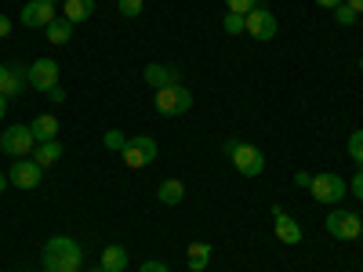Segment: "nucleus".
<instances>
[{"label":"nucleus","instance_id":"a878e982","mask_svg":"<svg viewBox=\"0 0 363 272\" xmlns=\"http://www.w3.org/2000/svg\"><path fill=\"white\" fill-rule=\"evenodd\" d=\"M225 33H229V37H236V33H244V15H236V11H229V15H225Z\"/></svg>","mask_w":363,"mask_h":272},{"label":"nucleus","instance_id":"c756f323","mask_svg":"<svg viewBox=\"0 0 363 272\" xmlns=\"http://www.w3.org/2000/svg\"><path fill=\"white\" fill-rule=\"evenodd\" d=\"M294 186H298V189H309V186H313V174H309V171H298V174H294Z\"/></svg>","mask_w":363,"mask_h":272},{"label":"nucleus","instance_id":"1a4fd4ad","mask_svg":"<svg viewBox=\"0 0 363 272\" xmlns=\"http://www.w3.org/2000/svg\"><path fill=\"white\" fill-rule=\"evenodd\" d=\"M55 4L58 0H29V4L22 8V26H29V29H48L51 22H55Z\"/></svg>","mask_w":363,"mask_h":272},{"label":"nucleus","instance_id":"58836bf2","mask_svg":"<svg viewBox=\"0 0 363 272\" xmlns=\"http://www.w3.org/2000/svg\"><path fill=\"white\" fill-rule=\"evenodd\" d=\"M80 272H84V268H80Z\"/></svg>","mask_w":363,"mask_h":272},{"label":"nucleus","instance_id":"dca6fc26","mask_svg":"<svg viewBox=\"0 0 363 272\" xmlns=\"http://www.w3.org/2000/svg\"><path fill=\"white\" fill-rule=\"evenodd\" d=\"M62 153H66L62 142L51 138V142H37V149H33V160H37L40 167H55L58 160H62Z\"/></svg>","mask_w":363,"mask_h":272},{"label":"nucleus","instance_id":"7ed1b4c3","mask_svg":"<svg viewBox=\"0 0 363 272\" xmlns=\"http://www.w3.org/2000/svg\"><path fill=\"white\" fill-rule=\"evenodd\" d=\"M225 153H229L233 167L244 174V178H258L265 171V153H262V149H255V145H244V142L229 138L225 142Z\"/></svg>","mask_w":363,"mask_h":272},{"label":"nucleus","instance_id":"2f4dec72","mask_svg":"<svg viewBox=\"0 0 363 272\" xmlns=\"http://www.w3.org/2000/svg\"><path fill=\"white\" fill-rule=\"evenodd\" d=\"M352 193H356V200H363V171H356V178H352Z\"/></svg>","mask_w":363,"mask_h":272},{"label":"nucleus","instance_id":"c85d7f7f","mask_svg":"<svg viewBox=\"0 0 363 272\" xmlns=\"http://www.w3.org/2000/svg\"><path fill=\"white\" fill-rule=\"evenodd\" d=\"M48 98H51L55 106H62V102H66V87H62V84H58V87H51V91H48Z\"/></svg>","mask_w":363,"mask_h":272},{"label":"nucleus","instance_id":"5701e85b","mask_svg":"<svg viewBox=\"0 0 363 272\" xmlns=\"http://www.w3.org/2000/svg\"><path fill=\"white\" fill-rule=\"evenodd\" d=\"M349 157H352L356 164H363V131H352V135H349Z\"/></svg>","mask_w":363,"mask_h":272},{"label":"nucleus","instance_id":"4be33fe9","mask_svg":"<svg viewBox=\"0 0 363 272\" xmlns=\"http://www.w3.org/2000/svg\"><path fill=\"white\" fill-rule=\"evenodd\" d=\"M116 11L124 18H138L142 15V0H116Z\"/></svg>","mask_w":363,"mask_h":272},{"label":"nucleus","instance_id":"9b49d317","mask_svg":"<svg viewBox=\"0 0 363 272\" xmlns=\"http://www.w3.org/2000/svg\"><path fill=\"white\" fill-rule=\"evenodd\" d=\"M269 215H272V222H277V236H280V244H287V247H294V244H301V225L287 215V210L280 207V203H272L269 207Z\"/></svg>","mask_w":363,"mask_h":272},{"label":"nucleus","instance_id":"cd10ccee","mask_svg":"<svg viewBox=\"0 0 363 272\" xmlns=\"http://www.w3.org/2000/svg\"><path fill=\"white\" fill-rule=\"evenodd\" d=\"M138 272H171V268H167L164 261H142V265H138Z\"/></svg>","mask_w":363,"mask_h":272},{"label":"nucleus","instance_id":"4c0bfd02","mask_svg":"<svg viewBox=\"0 0 363 272\" xmlns=\"http://www.w3.org/2000/svg\"><path fill=\"white\" fill-rule=\"evenodd\" d=\"M359 236H363V229H359Z\"/></svg>","mask_w":363,"mask_h":272},{"label":"nucleus","instance_id":"6ab92c4d","mask_svg":"<svg viewBox=\"0 0 363 272\" xmlns=\"http://www.w3.org/2000/svg\"><path fill=\"white\" fill-rule=\"evenodd\" d=\"M157 196H160V203H164V207H178L182 200H186V186H182L178 178H167V181H160Z\"/></svg>","mask_w":363,"mask_h":272},{"label":"nucleus","instance_id":"473e14b6","mask_svg":"<svg viewBox=\"0 0 363 272\" xmlns=\"http://www.w3.org/2000/svg\"><path fill=\"white\" fill-rule=\"evenodd\" d=\"M313 4H316V8H327V11H335L338 4H345V0H313Z\"/></svg>","mask_w":363,"mask_h":272},{"label":"nucleus","instance_id":"a211bd4d","mask_svg":"<svg viewBox=\"0 0 363 272\" xmlns=\"http://www.w3.org/2000/svg\"><path fill=\"white\" fill-rule=\"evenodd\" d=\"M99 265H102V272H124V268H128V251L120 247V244H109V247L102 251Z\"/></svg>","mask_w":363,"mask_h":272},{"label":"nucleus","instance_id":"7c9ffc66","mask_svg":"<svg viewBox=\"0 0 363 272\" xmlns=\"http://www.w3.org/2000/svg\"><path fill=\"white\" fill-rule=\"evenodd\" d=\"M8 37H11V18L0 15V40H8Z\"/></svg>","mask_w":363,"mask_h":272},{"label":"nucleus","instance_id":"2eb2a0df","mask_svg":"<svg viewBox=\"0 0 363 272\" xmlns=\"http://www.w3.org/2000/svg\"><path fill=\"white\" fill-rule=\"evenodd\" d=\"M29 131H33V138L37 142H51V138H58V131H62V124H58V116L55 113H40L33 124H29Z\"/></svg>","mask_w":363,"mask_h":272},{"label":"nucleus","instance_id":"20e7f679","mask_svg":"<svg viewBox=\"0 0 363 272\" xmlns=\"http://www.w3.org/2000/svg\"><path fill=\"white\" fill-rule=\"evenodd\" d=\"M157 153H160V145L149 138V135H138V138H128V145L120 149V157H124V167H131V171H142V167H149L157 160Z\"/></svg>","mask_w":363,"mask_h":272},{"label":"nucleus","instance_id":"c9c22d12","mask_svg":"<svg viewBox=\"0 0 363 272\" xmlns=\"http://www.w3.org/2000/svg\"><path fill=\"white\" fill-rule=\"evenodd\" d=\"M8 189V174H0V193H4Z\"/></svg>","mask_w":363,"mask_h":272},{"label":"nucleus","instance_id":"b1692460","mask_svg":"<svg viewBox=\"0 0 363 272\" xmlns=\"http://www.w3.org/2000/svg\"><path fill=\"white\" fill-rule=\"evenodd\" d=\"M102 142H106V149H113V153H120V149L128 145L124 131H116V128H113V131H106V138H102Z\"/></svg>","mask_w":363,"mask_h":272},{"label":"nucleus","instance_id":"e433bc0d","mask_svg":"<svg viewBox=\"0 0 363 272\" xmlns=\"http://www.w3.org/2000/svg\"><path fill=\"white\" fill-rule=\"evenodd\" d=\"M359 73H363V55H359Z\"/></svg>","mask_w":363,"mask_h":272},{"label":"nucleus","instance_id":"393cba45","mask_svg":"<svg viewBox=\"0 0 363 272\" xmlns=\"http://www.w3.org/2000/svg\"><path fill=\"white\" fill-rule=\"evenodd\" d=\"M225 4H229V11H236V15H251L255 8H262L258 0H225Z\"/></svg>","mask_w":363,"mask_h":272},{"label":"nucleus","instance_id":"ddd939ff","mask_svg":"<svg viewBox=\"0 0 363 272\" xmlns=\"http://www.w3.org/2000/svg\"><path fill=\"white\" fill-rule=\"evenodd\" d=\"M29 87V69L22 66H0V95L4 98H15Z\"/></svg>","mask_w":363,"mask_h":272},{"label":"nucleus","instance_id":"aec40b11","mask_svg":"<svg viewBox=\"0 0 363 272\" xmlns=\"http://www.w3.org/2000/svg\"><path fill=\"white\" fill-rule=\"evenodd\" d=\"M73 29H77V26H73L69 18H55V22L44 29V33H48L51 44H69V40H73Z\"/></svg>","mask_w":363,"mask_h":272},{"label":"nucleus","instance_id":"6e6552de","mask_svg":"<svg viewBox=\"0 0 363 272\" xmlns=\"http://www.w3.org/2000/svg\"><path fill=\"white\" fill-rule=\"evenodd\" d=\"M277 15H272L269 8H255L251 15H244V33H251L255 40H272L277 37Z\"/></svg>","mask_w":363,"mask_h":272},{"label":"nucleus","instance_id":"f257e3e1","mask_svg":"<svg viewBox=\"0 0 363 272\" xmlns=\"http://www.w3.org/2000/svg\"><path fill=\"white\" fill-rule=\"evenodd\" d=\"M44 272H80V261H84V251L73 236H51L44 244Z\"/></svg>","mask_w":363,"mask_h":272},{"label":"nucleus","instance_id":"423d86ee","mask_svg":"<svg viewBox=\"0 0 363 272\" xmlns=\"http://www.w3.org/2000/svg\"><path fill=\"white\" fill-rule=\"evenodd\" d=\"M309 193H313V200L316 203H342L345 200V193H349V186L338 178V174H313V186H309Z\"/></svg>","mask_w":363,"mask_h":272},{"label":"nucleus","instance_id":"0eeeda50","mask_svg":"<svg viewBox=\"0 0 363 272\" xmlns=\"http://www.w3.org/2000/svg\"><path fill=\"white\" fill-rule=\"evenodd\" d=\"M8 181H11L15 189H37L40 181H44V167H40L37 160L22 157V160H15V164L8 167Z\"/></svg>","mask_w":363,"mask_h":272},{"label":"nucleus","instance_id":"f8f14e48","mask_svg":"<svg viewBox=\"0 0 363 272\" xmlns=\"http://www.w3.org/2000/svg\"><path fill=\"white\" fill-rule=\"evenodd\" d=\"M29 87H37V91H48L58 87V62L55 58H37L33 66H29Z\"/></svg>","mask_w":363,"mask_h":272},{"label":"nucleus","instance_id":"4468645a","mask_svg":"<svg viewBox=\"0 0 363 272\" xmlns=\"http://www.w3.org/2000/svg\"><path fill=\"white\" fill-rule=\"evenodd\" d=\"M142 76H145V84L153 87V91L171 87V84H182V73H178V69H171V66H160V62H149Z\"/></svg>","mask_w":363,"mask_h":272},{"label":"nucleus","instance_id":"f3484780","mask_svg":"<svg viewBox=\"0 0 363 272\" xmlns=\"http://www.w3.org/2000/svg\"><path fill=\"white\" fill-rule=\"evenodd\" d=\"M211 244H203V239H196V244H189L186 247V261H189V272H203L207 265H211Z\"/></svg>","mask_w":363,"mask_h":272},{"label":"nucleus","instance_id":"f03ea898","mask_svg":"<svg viewBox=\"0 0 363 272\" xmlns=\"http://www.w3.org/2000/svg\"><path fill=\"white\" fill-rule=\"evenodd\" d=\"M153 109L160 116H182L193 109V91L186 84H171V87H160L153 91Z\"/></svg>","mask_w":363,"mask_h":272},{"label":"nucleus","instance_id":"bb28decb","mask_svg":"<svg viewBox=\"0 0 363 272\" xmlns=\"http://www.w3.org/2000/svg\"><path fill=\"white\" fill-rule=\"evenodd\" d=\"M335 22H338V26H352V22H356V11H352L349 4H338V8H335Z\"/></svg>","mask_w":363,"mask_h":272},{"label":"nucleus","instance_id":"72a5a7b5","mask_svg":"<svg viewBox=\"0 0 363 272\" xmlns=\"http://www.w3.org/2000/svg\"><path fill=\"white\" fill-rule=\"evenodd\" d=\"M345 4H349V8L356 11V15H363V0H345Z\"/></svg>","mask_w":363,"mask_h":272},{"label":"nucleus","instance_id":"9d476101","mask_svg":"<svg viewBox=\"0 0 363 272\" xmlns=\"http://www.w3.org/2000/svg\"><path fill=\"white\" fill-rule=\"evenodd\" d=\"M323 225H327V232L335 236V239H356L359 229H363V222L356 215H349V210H330Z\"/></svg>","mask_w":363,"mask_h":272},{"label":"nucleus","instance_id":"f704fd0d","mask_svg":"<svg viewBox=\"0 0 363 272\" xmlns=\"http://www.w3.org/2000/svg\"><path fill=\"white\" fill-rule=\"evenodd\" d=\"M4 113H8V98H4V95H0V116H4Z\"/></svg>","mask_w":363,"mask_h":272},{"label":"nucleus","instance_id":"39448f33","mask_svg":"<svg viewBox=\"0 0 363 272\" xmlns=\"http://www.w3.org/2000/svg\"><path fill=\"white\" fill-rule=\"evenodd\" d=\"M0 149H4L11 160H22L37 149V138H33V131H29V124H11L4 135H0Z\"/></svg>","mask_w":363,"mask_h":272},{"label":"nucleus","instance_id":"412c9836","mask_svg":"<svg viewBox=\"0 0 363 272\" xmlns=\"http://www.w3.org/2000/svg\"><path fill=\"white\" fill-rule=\"evenodd\" d=\"M95 15V0H66V18L77 26V22H87Z\"/></svg>","mask_w":363,"mask_h":272}]
</instances>
